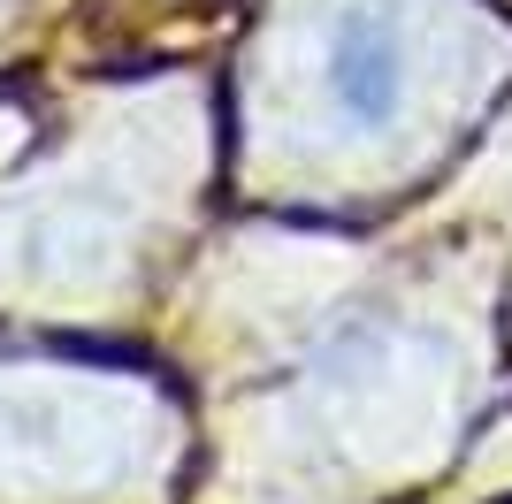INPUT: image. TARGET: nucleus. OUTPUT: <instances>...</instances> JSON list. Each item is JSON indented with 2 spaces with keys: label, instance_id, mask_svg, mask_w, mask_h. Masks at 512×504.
Listing matches in <instances>:
<instances>
[{
  "label": "nucleus",
  "instance_id": "f257e3e1",
  "mask_svg": "<svg viewBox=\"0 0 512 504\" xmlns=\"http://www.w3.org/2000/svg\"><path fill=\"white\" fill-rule=\"evenodd\" d=\"M337 84H344V100L360 107V115H375V107L390 100V54L375 39H352L344 46V77Z\"/></svg>",
  "mask_w": 512,
  "mask_h": 504
}]
</instances>
